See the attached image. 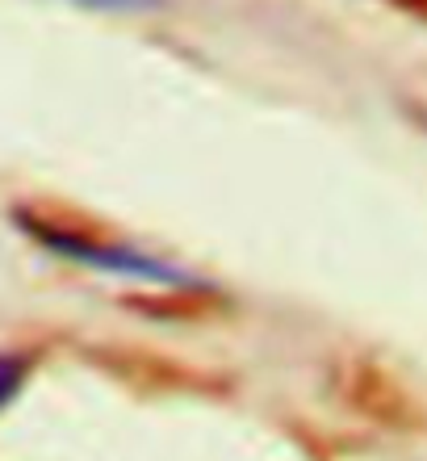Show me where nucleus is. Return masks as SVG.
Listing matches in <instances>:
<instances>
[{
    "label": "nucleus",
    "instance_id": "nucleus-1",
    "mask_svg": "<svg viewBox=\"0 0 427 461\" xmlns=\"http://www.w3.org/2000/svg\"><path fill=\"white\" fill-rule=\"evenodd\" d=\"M38 240L55 248L63 256H76V260H85V265H97V268H113V273H135V277H176L168 265H159L151 256H138L130 248H110V243H93V240H80V235H67V230H55V227H38L30 222Z\"/></svg>",
    "mask_w": 427,
    "mask_h": 461
},
{
    "label": "nucleus",
    "instance_id": "nucleus-2",
    "mask_svg": "<svg viewBox=\"0 0 427 461\" xmlns=\"http://www.w3.org/2000/svg\"><path fill=\"white\" fill-rule=\"evenodd\" d=\"M22 377H25V361H22V357H0V407L17 394Z\"/></svg>",
    "mask_w": 427,
    "mask_h": 461
},
{
    "label": "nucleus",
    "instance_id": "nucleus-3",
    "mask_svg": "<svg viewBox=\"0 0 427 461\" xmlns=\"http://www.w3.org/2000/svg\"><path fill=\"white\" fill-rule=\"evenodd\" d=\"M80 5H97V9H126V5H143V0H80Z\"/></svg>",
    "mask_w": 427,
    "mask_h": 461
},
{
    "label": "nucleus",
    "instance_id": "nucleus-4",
    "mask_svg": "<svg viewBox=\"0 0 427 461\" xmlns=\"http://www.w3.org/2000/svg\"><path fill=\"white\" fill-rule=\"evenodd\" d=\"M411 5H419V0H411Z\"/></svg>",
    "mask_w": 427,
    "mask_h": 461
}]
</instances>
